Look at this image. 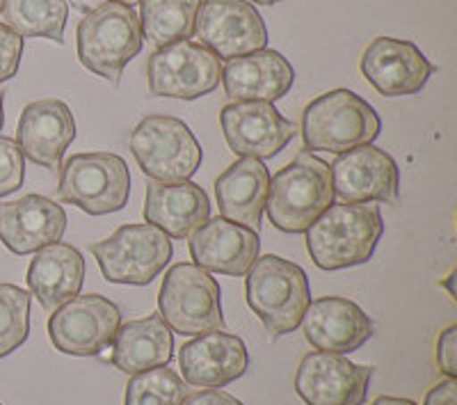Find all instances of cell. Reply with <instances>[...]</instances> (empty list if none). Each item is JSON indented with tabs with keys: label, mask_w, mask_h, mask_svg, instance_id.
I'll return each mask as SVG.
<instances>
[{
	"label": "cell",
	"mask_w": 457,
	"mask_h": 405,
	"mask_svg": "<svg viewBox=\"0 0 457 405\" xmlns=\"http://www.w3.org/2000/svg\"><path fill=\"white\" fill-rule=\"evenodd\" d=\"M304 234L318 268L343 270L369 264L385 236V223L378 204H332Z\"/></svg>",
	"instance_id": "1"
},
{
	"label": "cell",
	"mask_w": 457,
	"mask_h": 405,
	"mask_svg": "<svg viewBox=\"0 0 457 405\" xmlns=\"http://www.w3.org/2000/svg\"><path fill=\"white\" fill-rule=\"evenodd\" d=\"M245 296L270 337L295 333L312 302V286L302 266L277 255L256 257L245 273Z\"/></svg>",
	"instance_id": "2"
},
{
	"label": "cell",
	"mask_w": 457,
	"mask_h": 405,
	"mask_svg": "<svg viewBox=\"0 0 457 405\" xmlns=\"http://www.w3.org/2000/svg\"><path fill=\"white\" fill-rule=\"evenodd\" d=\"M332 202L329 165L312 151H302L295 161L270 177L265 211L270 223L284 234H304Z\"/></svg>",
	"instance_id": "3"
},
{
	"label": "cell",
	"mask_w": 457,
	"mask_h": 405,
	"mask_svg": "<svg viewBox=\"0 0 457 405\" xmlns=\"http://www.w3.org/2000/svg\"><path fill=\"white\" fill-rule=\"evenodd\" d=\"M382 122L366 99L353 89H332L302 113V140L307 151L343 154L354 147L373 145Z\"/></svg>",
	"instance_id": "4"
},
{
	"label": "cell",
	"mask_w": 457,
	"mask_h": 405,
	"mask_svg": "<svg viewBox=\"0 0 457 405\" xmlns=\"http://www.w3.org/2000/svg\"><path fill=\"white\" fill-rule=\"evenodd\" d=\"M140 16L121 3L94 7L79 23V60L85 69L117 85L126 64L142 51Z\"/></svg>",
	"instance_id": "5"
},
{
	"label": "cell",
	"mask_w": 457,
	"mask_h": 405,
	"mask_svg": "<svg viewBox=\"0 0 457 405\" xmlns=\"http://www.w3.org/2000/svg\"><path fill=\"white\" fill-rule=\"evenodd\" d=\"M158 309L171 333L181 337H199L227 327L218 280L195 264H177L167 270Z\"/></svg>",
	"instance_id": "6"
},
{
	"label": "cell",
	"mask_w": 457,
	"mask_h": 405,
	"mask_svg": "<svg viewBox=\"0 0 457 405\" xmlns=\"http://www.w3.org/2000/svg\"><path fill=\"white\" fill-rule=\"evenodd\" d=\"M130 172L117 154H73L60 165L57 198L89 215L117 214L129 204Z\"/></svg>",
	"instance_id": "7"
},
{
	"label": "cell",
	"mask_w": 457,
	"mask_h": 405,
	"mask_svg": "<svg viewBox=\"0 0 457 405\" xmlns=\"http://www.w3.org/2000/svg\"><path fill=\"white\" fill-rule=\"evenodd\" d=\"M130 151L146 177L162 183L190 179L204 156L190 126L170 114L145 117L130 135Z\"/></svg>",
	"instance_id": "8"
},
{
	"label": "cell",
	"mask_w": 457,
	"mask_h": 405,
	"mask_svg": "<svg viewBox=\"0 0 457 405\" xmlns=\"http://www.w3.org/2000/svg\"><path fill=\"white\" fill-rule=\"evenodd\" d=\"M101 273L112 284H151L170 264L174 248L154 224H121L112 236L89 245Z\"/></svg>",
	"instance_id": "9"
},
{
	"label": "cell",
	"mask_w": 457,
	"mask_h": 405,
	"mask_svg": "<svg viewBox=\"0 0 457 405\" xmlns=\"http://www.w3.org/2000/svg\"><path fill=\"white\" fill-rule=\"evenodd\" d=\"M120 325V307L99 293H89L57 307L48 318V337L60 353L92 358L112 346Z\"/></svg>",
	"instance_id": "10"
},
{
	"label": "cell",
	"mask_w": 457,
	"mask_h": 405,
	"mask_svg": "<svg viewBox=\"0 0 457 405\" xmlns=\"http://www.w3.org/2000/svg\"><path fill=\"white\" fill-rule=\"evenodd\" d=\"M146 80L154 97L193 101L213 92L222 80V64L197 42H177L151 53Z\"/></svg>",
	"instance_id": "11"
},
{
	"label": "cell",
	"mask_w": 457,
	"mask_h": 405,
	"mask_svg": "<svg viewBox=\"0 0 457 405\" xmlns=\"http://www.w3.org/2000/svg\"><path fill=\"white\" fill-rule=\"evenodd\" d=\"M195 37L220 60H234L265 48L268 28L247 0H202Z\"/></svg>",
	"instance_id": "12"
},
{
	"label": "cell",
	"mask_w": 457,
	"mask_h": 405,
	"mask_svg": "<svg viewBox=\"0 0 457 405\" xmlns=\"http://www.w3.org/2000/svg\"><path fill=\"white\" fill-rule=\"evenodd\" d=\"M334 198L343 204H395L400 170L385 149L373 145L343 151L329 165Z\"/></svg>",
	"instance_id": "13"
},
{
	"label": "cell",
	"mask_w": 457,
	"mask_h": 405,
	"mask_svg": "<svg viewBox=\"0 0 457 405\" xmlns=\"http://www.w3.org/2000/svg\"><path fill=\"white\" fill-rule=\"evenodd\" d=\"M224 140L240 158H275L295 138L297 126L272 104L234 101L220 110Z\"/></svg>",
	"instance_id": "14"
},
{
	"label": "cell",
	"mask_w": 457,
	"mask_h": 405,
	"mask_svg": "<svg viewBox=\"0 0 457 405\" xmlns=\"http://www.w3.org/2000/svg\"><path fill=\"white\" fill-rule=\"evenodd\" d=\"M373 367L350 362L341 353H307L295 374V392L307 405H364Z\"/></svg>",
	"instance_id": "15"
},
{
	"label": "cell",
	"mask_w": 457,
	"mask_h": 405,
	"mask_svg": "<svg viewBox=\"0 0 457 405\" xmlns=\"http://www.w3.org/2000/svg\"><path fill=\"white\" fill-rule=\"evenodd\" d=\"M359 69L382 97L419 94L436 72L414 42L395 37H375L361 53Z\"/></svg>",
	"instance_id": "16"
},
{
	"label": "cell",
	"mask_w": 457,
	"mask_h": 405,
	"mask_svg": "<svg viewBox=\"0 0 457 405\" xmlns=\"http://www.w3.org/2000/svg\"><path fill=\"white\" fill-rule=\"evenodd\" d=\"M179 364L183 383L202 390H220L247 374L250 353L240 337L213 330L183 343V349L179 350Z\"/></svg>",
	"instance_id": "17"
},
{
	"label": "cell",
	"mask_w": 457,
	"mask_h": 405,
	"mask_svg": "<svg viewBox=\"0 0 457 405\" xmlns=\"http://www.w3.org/2000/svg\"><path fill=\"white\" fill-rule=\"evenodd\" d=\"M304 337L322 353H354L375 334L369 314L348 298L325 296L312 300L302 316Z\"/></svg>",
	"instance_id": "18"
},
{
	"label": "cell",
	"mask_w": 457,
	"mask_h": 405,
	"mask_svg": "<svg viewBox=\"0 0 457 405\" xmlns=\"http://www.w3.org/2000/svg\"><path fill=\"white\" fill-rule=\"evenodd\" d=\"M76 138V120L64 101L42 99L23 108L16 126V145L28 161L60 170L64 151Z\"/></svg>",
	"instance_id": "19"
},
{
	"label": "cell",
	"mask_w": 457,
	"mask_h": 405,
	"mask_svg": "<svg viewBox=\"0 0 457 405\" xmlns=\"http://www.w3.org/2000/svg\"><path fill=\"white\" fill-rule=\"evenodd\" d=\"M187 239L195 266L227 277H243L261 252L256 232L224 218H208Z\"/></svg>",
	"instance_id": "20"
},
{
	"label": "cell",
	"mask_w": 457,
	"mask_h": 405,
	"mask_svg": "<svg viewBox=\"0 0 457 405\" xmlns=\"http://www.w3.org/2000/svg\"><path fill=\"white\" fill-rule=\"evenodd\" d=\"M67 214L44 195H26L0 204V240L10 252L26 257L62 240Z\"/></svg>",
	"instance_id": "21"
},
{
	"label": "cell",
	"mask_w": 457,
	"mask_h": 405,
	"mask_svg": "<svg viewBox=\"0 0 457 405\" xmlns=\"http://www.w3.org/2000/svg\"><path fill=\"white\" fill-rule=\"evenodd\" d=\"M295 83L293 64L272 48L234 57L222 67L224 92L231 101H279Z\"/></svg>",
	"instance_id": "22"
},
{
	"label": "cell",
	"mask_w": 457,
	"mask_h": 405,
	"mask_svg": "<svg viewBox=\"0 0 457 405\" xmlns=\"http://www.w3.org/2000/svg\"><path fill=\"white\" fill-rule=\"evenodd\" d=\"M145 220L170 239H187L195 229L202 227L211 218V202L202 186L187 181H151L146 186Z\"/></svg>",
	"instance_id": "23"
},
{
	"label": "cell",
	"mask_w": 457,
	"mask_h": 405,
	"mask_svg": "<svg viewBox=\"0 0 457 405\" xmlns=\"http://www.w3.org/2000/svg\"><path fill=\"white\" fill-rule=\"evenodd\" d=\"M270 186V172L259 158H238L215 179L220 218L259 234Z\"/></svg>",
	"instance_id": "24"
},
{
	"label": "cell",
	"mask_w": 457,
	"mask_h": 405,
	"mask_svg": "<svg viewBox=\"0 0 457 405\" xmlns=\"http://www.w3.org/2000/svg\"><path fill=\"white\" fill-rule=\"evenodd\" d=\"M28 289L48 312H55L83 289L85 259L69 243H53L37 249L28 268Z\"/></svg>",
	"instance_id": "25"
},
{
	"label": "cell",
	"mask_w": 457,
	"mask_h": 405,
	"mask_svg": "<svg viewBox=\"0 0 457 405\" xmlns=\"http://www.w3.org/2000/svg\"><path fill=\"white\" fill-rule=\"evenodd\" d=\"M174 358V333L161 314L129 321L120 325L112 342L110 362L121 374L136 375L146 369L165 367Z\"/></svg>",
	"instance_id": "26"
},
{
	"label": "cell",
	"mask_w": 457,
	"mask_h": 405,
	"mask_svg": "<svg viewBox=\"0 0 457 405\" xmlns=\"http://www.w3.org/2000/svg\"><path fill=\"white\" fill-rule=\"evenodd\" d=\"M202 0H142L140 28L142 39L162 48L177 42H190Z\"/></svg>",
	"instance_id": "27"
},
{
	"label": "cell",
	"mask_w": 457,
	"mask_h": 405,
	"mask_svg": "<svg viewBox=\"0 0 457 405\" xmlns=\"http://www.w3.org/2000/svg\"><path fill=\"white\" fill-rule=\"evenodd\" d=\"M67 0H5L3 21L19 37H44L64 44Z\"/></svg>",
	"instance_id": "28"
},
{
	"label": "cell",
	"mask_w": 457,
	"mask_h": 405,
	"mask_svg": "<svg viewBox=\"0 0 457 405\" xmlns=\"http://www.w3.org/2000/svg\"><path fill=\"white\" fill-rule=\"evenodd\" d=\"M183 399V378L165 364L133 375L126 384L124 405H181Z\"/></svg>",
	"instance_id": "29"
},
{
	"label": "cell",
	"mask_w": 457,
	"mask_h": 405,
	"mask_svg": "<svg viewBox=\"0 0 457 405\" xmlns=\"http://www.w3.org/2000/svg\"><path fill=\"white\" fill-rule=\"evenodd\" d=\"M32 293L16 284H0V358L14 353L30 334Z\"/></svg>",
	"instance_id": "30"
},
{
	"label": "cell",
	"mask_w": 457,
	"mask_h": 405,
	"mask_svg": "<svg viewBox=\"0 0 457 405\" xmlns=\"http://www.w3.org/2000/svg\"><path fill=\"white\" fill-rule=\"evenodd\" d=\"M23 179H26V156L16 140L0 135V198L19 190Z\"/></svg>",
	"instance_id": "31"
},
{
	"label": "cell",
	"mask_w": 457,
	"mask_h": 405,
	"mask_svg": "<svg viewBox=\"0 0 457 405\" xmlns=\"http://www.w3.org/2000/svg\"><path fill=\"white\" fill-rule=\"evenodd\" d=\"M23 55V37L0 23V83L14 79Z\"/></svg>",
	"instance_id": "32"
},
{
	"label": "cell",
	"mask_w": 457,
	"mask_h": 405,
	"mask_svg": "<svg viewBox=\"0 0 457 405\" xmlns=\"http://www.w3.org/2000/svg\"><path fill=\"white\" fill-rule=\"evenodd\" d=\"M436 364L446 378H457V325H448L436 342Z\"/></svg>",
	"instance_id": "33"
},
{
	"label": "cell",
	"mask_w": 457,
	"mask_h": 405,
	"mask_svg": "<svg viewBox=\"0 0 457 405\" xmlns=\"http://www.w3.org/2000/svg\"><path fill=\"white\" fill-rule=\"evenodd\" d=\"M181 405H243L236 396H231L228 392L222 390H202L193 392V394H186Z\"/></svg>",
	"instance_id": "34"
},
{
	"label": "cell",
	"mask_w": 457,
	"mask_h": 405,
	"mask_svg": "<svg viewBox=\"0 0 457 405\" xmlns=\"http://www.w3.org/2000/svg\"><path fill=\"white\" fill-rule=\"evenodd\" d=\"M423 405H457V380L446 378L436 383L426 394Z\"/></svg>",
	"instance_id": "35"
},
{
	"label": "cell",
	"mask_w": 457,
	"mask_h": 405,
	"mask_svg": "<svg viewBox=\"0 0 457 405\" xmlns=\"http://www.w3.org/2000/svg\"><path fill=\"white\" fill-rule=\"evenodd\" d=\"M370 405H416L411 399H400V396H379Z\"/></svg>",
	"instance_id": "36"
},
{
	"label": "cell",
	"mask_w": 457,
	"mask_h": 405,
	"mask_svg": "<svg viewBox=\"0 0 457 405\" xmlns=\"http://www.w3.org/2000/svg\"><path fill=\"white\" fill-rule=\"evenodd\" d=\"M455 277H457V270H453V273H451V277H448V280L444 282V284H446V289H448V293H451V298H453V300H457L455 286H453V282H455Z\"/></svg>",
	"instance_id": "37"
},
{
	"label": "cell",
	"mask_w": 457,
	"mask_h": 405,
	"mask_svg": "<svg viewBox=\"0 0 457 405\" xmlns=\"http://www.w3.org/2000/svg\"><path fill=\"white\" fill-rule=\"evenodd\" d=\"M3 104H5V92L0 89V129L5 124V108H3Z\"/></svg>",
	"instance_id": "38"
},
{
	"label": "cell",
	"mask_w": 457,
	"mask_h": 405,
	"mask_svg": "<svg viewBox=\"0 0 457 405\" xmlns=\"http://www.w3.org/2000/svg\"><path fill=\"white\" fill-rule=\"evenodd\" d=\"M252 3H259V5H277V3H284V0H252Z\"/></svg>",
	"instance_id": "39"
},
{
	"label": "cell",
	"mask_w": 457,
	"mask_h": 405,
	"mask_svg": "<svg viewBox=\"0 0 457 405\" xmlns=\"http://www.w3.org/2000/svg\"><path fill=\"white\" fill-rule=\"evenodd\" d=\"M112 3H121V5L133 7V5H137V3H142V0H112Z\"/></svg>",
	"instance_id": "40"
},
{
	"label": "cell",
	"mask_w": 457,
	"mask_h": 405,
	"mask_svg": "<svg viewBox=\"0 0 457 405\" xmlns=\"http://www.w3.org/2000/svg\"><path fill=\"white\" fill-rule=\"evenodd\" d=\"M3 7H5V0H0V12H3Z\"/></svg>",
	"instance_id": "41"
},
{
	"label": "cell",
	"mask_w": 457,
	"mask_h": 405,
	"mask_svg": "<svg viewBox=\"0 0 457 405\" xmlns=\"http://www.w3.org/2000/svg\"><path fill=\"white\" fill-rule=\"evenodd\" d=\"M0 405H3V403H0Z\"/></svg>",
	"instance_id": "42"
}]
</instances>
